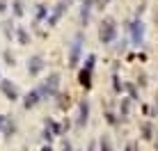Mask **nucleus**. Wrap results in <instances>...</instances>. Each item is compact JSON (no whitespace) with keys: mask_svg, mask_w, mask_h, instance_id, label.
<instances>
[{"mask_svg":"<svg viewBox=\"0 0 158 151\" xmlns=\"http://www.w3.org/2000/svg\"><path fill=\"white\" fill-rule=\"evenodd\" d=\"M80 41H83V35L76 37V44L71 46V57H69V64L71 67H76L78 64V55H80Z\"/></svg>","mask_w":158,"mask_h":151,"instance_id":"obj_5","label":"nucleus"},{"mask_svg":"<svg viewBox=\"0 0 158 151\" xmlns=\"http://www.w3.org/2000/svg\"><path fill=\"white\" fill-rule=\"evenodd\" d=\"M101 151H110V142H108V140H103V142H101Z\"/></svg>","mask_w":158,"mask_h":151,"instance_id":"obj_15","label":"nucleus"},{"mask_svg":"<svg viewBox=\"0 0 158 151\" xmlns=\"http://www.w3.org/2000/svg\"><path fill=\"white\" fill-rule=\"evenodd\" d=\"M5 9H7V0H0V14H2Z\"/></svg>","mask_w":158,"mask_h":151,"instance_id":"obj_16","label":"nucleus"},{"mask_svg":"<svg viewBox=\"0 0 158 151\" xmlns=\"http://www.w3.org/2000/svg\"><path fill=\"white\" fill-rule=\"evenodd\" d=\"M41 69H44V60H41L39 55L32 57V60L28 62V73H30V76H37V73L41 71Z\"/></svg>","mask_w":158,"mask_h":151,"instance_id":"obj_6","label":"nucleus"},{"mask_svg":"<svg viewBox=\"0 0 158 151\" xmlns=\"http://www.w3.org/2000/svg\"><path fill=\"white\" fill-rule=\"evenodd\" d=\"M64 5H69V0H62V2L53 9V14L48 16V25H55V23H57V18H60V16H62V12H64Z\"/></svg>","mask_w":158,"mask_h":151,"instance_id":"obj_7","label":"nucleus"},{"mask_svg":"<svg viewBox=\"0 0 158 151\" xmlns=\"http://www.w3.org/2000/svg\"><path fill=\"white\" fill-rule=\"evenodd\" d=\"M87 112H89V108H87V103L80 105V119H78V126H83V124L87 121Z\"/></svg>","mask_w":158,"mask_h":151,"instance_id":"obj_10","label":"nucleus"},{"mask_svg":"<svg viewBox=\"0 0 158 151\" xmlns=\"http://www.w3.org/2000/svg\"><path fill=\"white\" fill-rule=\"evenodd\" d=\"M133 37H135V41L142 39V23H133Z\"/></svg>","mask_w":158,"mask_h":151,"instance_id":"obj_11","label":"nucleus"},{"mask_svg":"<svg viewBox=\"0 0 158 151\" xmlns=\"http://www.w3.org/2000/svg\"><path fill=\"white\" fill-rule=\"evenodd\" d=\"M5 60H7V64H9V67H12V64H14V57L9 55V51H5Z\"/></svg>","mask_w":158,"mask_h":151,"instance_id":"obj_14","label":"nucleus"},{"mask_svg":"<svg viewBox=\"0 0 158 151\" xmlns=\"http://www.w3.org/2000/svg\"><path fill=\"white\" fill-rule=\"evenodd\" d=\"M14 16H23V2L14 0Z\"/></svg>","mask_w":158,"mask_h":151,"instance_id":"obj_12","label":"nucleus"},{"mask_svg":"<svg viewBox=\"0 0 158 151\" xmlns=\"http://www.w3.org/2000/svg\"><path fill=\"white\" fill-rule=\"evenodd\" d=\"M16 37H19V44H30V35H28V30H25V28H19V30H16Z\"/></svg>","mask_w":158,"mask_h":151,"instance_id":"obj_8","label":"nucleus"},{"mask_svg":"<svg viewBox=\"0 0 158 151\" xmlns=\"http://www.w3.org/2000/svg\"><path fill=\"white\" fill-rule=\"evenodd\" d=\"M44 16H46V7H44V5H39V9H37V21H41Z\"/></svg>","mask_w":158,"mask_h":151,"instance_id":"obj_13","label":"nucleus"},{"mask_svg":"<svg viewBox=\"0 0 158 151\" xmlns=\"http://www.w3.org/2000/svg\"><path fill=\"white\" fill-rule=\"evenodd\" d=\"M0 89H2V94L7 96L9 101H16L19 99V89L14 87L12 83H9V80H5V78H0Z\"/></svg>","mask_w":158,"mask_h":151,"instance_id":"obj_3","label":"nucleus"},{"mask_svg":"<svg viewBox=\"0 0 158 151\" xmlns=\"http://www.w3.org/2000/svg\"><path fill=\"white\" fill-rule=\"evenodd\" d=\"M64 151H71V147H69V144H64Z\"/></svg>","mask_w":158,"mask_h":151,"instance_id":"obj_18","label":"nucleus"},{"mask_svg":"<svg viewBox=\"0 0 158 151\" xmlns=\"http://www.w3.org/2000/svg\"><path fill=\"white\" fill-rule=\"evenodd\" d=\"M99 37H101V41H103V44L112 41V39H115V23H112V21H106V23L101 25V32H99Z\"/></svg>","mask_w":158,"mask_h":151,"instance_id":"obj_2","label":"nucleus"},{"mask_svg":"<svg viewBox=\"0 0 158 151\" xmlns=\"http://www.w3.org/2000/svg\"><path fill=\"white\" fill-rule=\"evenodd\" d=\"M57 85H60V76H57V73L48 76L46 83H44L41 87H39V89H41V96H53V94L57 92Z\"/></svg>","mask_w":158,"mask_h":151,"instance_id":"obj_1","label":"nucleus"},{"mask_svg":"<svg viewBox=\"0 0 158 151\" xmlns=\"http://www.w3.org/2000/svg\"><path fill=\"white\" fill-rule=\"evenodd\" d=\"M14 131H16V126H14V121H9V119H5V135L2 137H12L14 135Z\"/></svg>","mask_w":158,"mask_h":151,"instance_id":"obj_9","label":"nucleus"},{"mask_svg":"<svg viewBox=\"0 0 158 151\" xmlns=\"http://www.w3.org/2000/svg\"><path fill=\"white\" fill-rule=\"evenodd\" d=\"M5 119H7V117H5V115H0V128L5 126Z\"/></svg>","mask_w":158,"mask_h":151,"instance_id":"obj_17","label":"nucleus"},{"mask_svg":"<svg viewBox=\"0 0 158 151\" xmlns=\"http://www.w3.org/2000/svg\"><path fill=\"white\" fill-rule=\"evenodd\" d=\"M39 101H41V89L37 87V89H32L30 94L23 99V108H25V110H30V108H35L37 103H39Z\"/></svg>","mask_w":158,"mask_h":151,"instance_id":"obj_4","label":"nucleus"}]
</instances>
